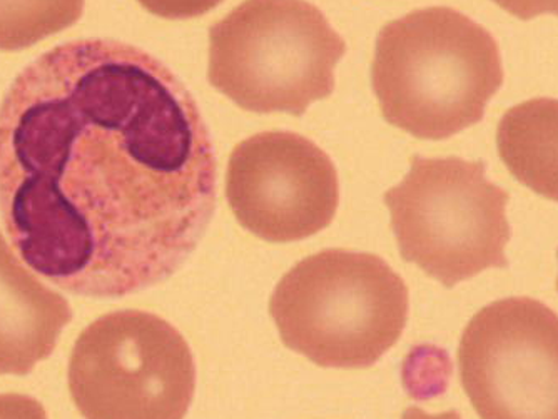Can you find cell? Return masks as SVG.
Masks as SVG:
<instances>
[{
	"label": "cell",
	"mask_w": 558,
	"mask_h": 419,
	"mask_svg": "<svg viewBox=\"0 0 558 419\" xmlns=\"http://www.w3.org/2000/svg\"><path fill=\"white\" fill-rule=\"evenodd\" d=\"M218 205L211 134L183 81L111 39L61 44L0 102V214L44 280L119 299L165 283Z\"/></svg>",
	"instance_id": "cell-1"
},
{
	"label": "cell",
	"mask_w": 558,
	"mask_h": 419,
	"mask_svg": "<svg viewBox=\"0 0 558 419\" xmlns=\"http://www.w3.org/2000/svg\"><path fill=\"white\" fill-rule=\"evenodd\" d=\"M372 84L388 124L418 139H448L484 121L504 86L500 49L462 12L420 9L379 30Z\"/></svg>",
	"instance_id": "cell-2"
},
{
	"label": "cell",
	"mask_w": 558,
	"mask_h": 419,
	"mask_svg": "<svg viewBox=\"0 0 558 419\" xmlns=\"http://www.w3.org/2000/svg\"><path fill=\"white\" fill-rule=\"evenodd\" d=\"M409 286L369 252L325 249L279 281L269 312L284 346L323 368H369L409 321Z\"/></svg>",
	"instance_id": "cell-3"
},
{
	"label": "cell",
	"mask_w": 558,
	"mask_h": 419,
	"mask_svg": "<svg viewBox=\"0 0 558 419\" xmlns=\"http://www.w3.org/2000/svg\"><path fill=\"white\" fill-rule=\"evenodd\" d=\"M347 44L306 0H244L209 29L208 81L256 114L303 115L331 96Z\"/></svg>",
	"instance_id": "cell-4"
},
{
	"label": "cell",
	"mask_w": 558,
	"mask_h": 419,
	"mask_svg": "<svg viewBox=\"0 0 558 419\" xmlns=\"http://www.w3.org/2000/svg\"><path fill=\"white\" fill-rule=\"evenodd\" d=\"M509 193L487 180L484 161L413 156L410 172L385 193L401 258L451 289L509 266Z\"/></svg>",
	"instance_id": "cell-5"
},
{
	"label": "cell",
	"mask_w": 558,
	"mask_h": 419,
	"mask_svg": "<svg viewBox=\"0 0 558 419\" xmlns=\"http://www.w3.org/2000/svg\"><path fill=\"white\" fill-rule=\"evenodd\" d=\"M69 391L84 419H184L196 391L193 353L159 316L109 312L75 341Z\"/></svg>",
	"instance_id": "cell-6"
},
{
	"label": "cell",
	"mask_w": 558,
	"mask_h": 419,
	"mask_svg": "<svg viewBox=\"0 0 558 419\" xmlns=\"http://www.w3.org/2000/svg\"><path fill=\"white\" fill-rule=\"evenodd\" d=\"M463 390L480 419H558V315L532 298L480 309L459 346Z\"/></svg>",
	"instance_id": "cell-7"
},
{
	"label": "cell",
	"mask_w": 558,
	"mask_h": 419,
	"mask_svg": "<svg viewBox=\"0 0 558 419\" xmlns=\"http://www.w3.org/2000/svg\"><path fill=\"white\" fill-rule=\"evenodd\" d=\"M226 197L251 234L268 243H296L331 224L340 183L333 161L313 140L271 131L234 147Z\"/></svg>",
	"instance_id": "cell-8"
},
{
	"label": "cell",
	"mask_w": 558,
	"mask_h": 419,
	"mask_svg": "<svg viewBox=\"0 0 558 419\" xmlns=\"http://www.w3.org/2000/svg\"><path fill=\"white\" fill-rule=\"evenodd\" d=\"M71 321L68 299L44 286L0 233V374L33 373Z\"/></svg>",
	"instance_id": "cell-9"
},
{
	"label": "cell",
	"mask_w": 558,
	"mask_h": 419,
	"mask_svg": "<svg viewBox=\"0 0 558 419\" xmlns=\"http://www.w3.org/2000/svg\"><path fill=\"white\" fill-rule=\"evenodd\" d=\"M497 149L520 184L558 202V99L537 97L505 112Z\"/></svg>",
	"instance_id": "cell-10"
},
{
	"label": "cell",
	"mask_w": 558,
	"mask_h": 419,
	"mask_svg": "<svg viewBox=\"0 0 558 419\" xmlns=\"http://www.w3.org/2000/svg\"><path fill=\"white\" fill-rule=\"evenodd\" d=\"M86 0H0V51H22L74 26Z\"/></svg>",
	"instance_id": "cell-11"
},
{
	"label": "cell",
	"mask_w": 558,
	"mask_h": 419,
	"mask_svg": "<svg viewBox=\"0 0 558 419\" xmlns=\"http://www.w3.org/2000/svg\"><path fill=\"white\" fill-rule=\"evenodd\" d=\"M147 12L171 21L199 17L218 8L222 0H137Z\"/></svg>",
	"instance_id": "cell-12"
},
{
	"label": "cell",
	"mask_w": 558,
	"mask_h": 419,
	"mask_svg": "<svg viewBox=\"0 0 558 419\" xmlns=\"http://www.w3.org/2000/svg\"><path fill=\"white\" fill-rule=\"evenodd\" d=\"M0 419H47L46 409L27 394H0Z\"/></svg>",
	"instance_id": "cell-13"
},
{
	"label": "cell",
	"mask_w": 558,
	"mask_h": 419,
	"mask_svg": "<svg viewBox=\"0 0 558 419\" xmlns=\"http://www.w3.org/2000/svg\"><path fill=\"white\" fill-rule=\"evenodd\" d=\"M498 8L520 21H532L538 15H557L558 0H494Z\"/></svg>",
	"instance_id": "cell-14"
},
{
	"label": "cell",
	"mask_w": 558,
	"mask_h": 419,
	"mask_svg": "<svg viewBox=\"0 0 558 419\" xmlns=\"http://www.w3.org/2000/svg\"><path fill=\"white\" fill-rule=\"evenodd\" d=\"M401 419H462V416L457 409H450V411L440 412V415H429L418 406H412V408L404 409Z\"/></svg>",
	"instance_id": "cell-15"
},
{
	"label": "cell",
	"mask_w": 558,
	"mask_h": 419,
	"mask_svg": "<svg viewBox=\"0 0 558 419\" xmlns=\"http://www.w3.org/2000/svg\"><path fill=\"white\" fill-rule=\"evenodd\" d=\"M557 291H558V280H557Z\"/></svg>",
	"instance_id": "cell-16"
}]
</instances>
